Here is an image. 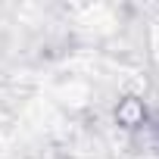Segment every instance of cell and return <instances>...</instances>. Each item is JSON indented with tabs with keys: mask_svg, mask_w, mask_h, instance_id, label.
<instances>
[{
	"mask_svg": "<svg viewBox=\"0 0 159 159\" xmlns=\"http://www.w3.org/2000/svg\"><path fill=\"white\" fill-rule=\"evenodd\" d=\"M116 116H119V122H122L125 128H134V125L143 122V106H140L137 100H125V103L116 109Z\"/></svg>",
	"mask_w": 159,
	"mask_h": 159,
	"instance_id": "obj_1",
	"label": "cell"
}]
</instances>
